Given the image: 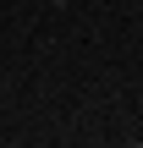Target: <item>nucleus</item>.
<instances>
[{"label": "nucleus", "mask_w": 143, "mask_h": 148, "mask_svg": "<svg viewBox=\"0 0 143 148\" xmlns=\"http://www.w3.org/2000/svg\"><path fill=\"white\" fill-rule=\"evenodd\" d=\"M50 5H66V0H50Z\"/></svg>", "instance_id": "1"}]
</instances>
